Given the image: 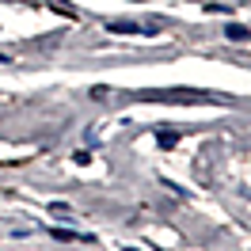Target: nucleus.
<instances>
[{
	"label": "nucleus",
	"instance_id": "obj_1",
	"mask_svg": "<svg viewBox=\"0 0 251 251\" xmlns=\"http://www.w3.org/2000/svg\"><path fill=\"white\" fill-rule=\"evenodd\" d=\"M137 99H160V103H213L217 95H205V92H141Z\"/></svg>",
	"mask_w": 251,
	"mask_h": 251
},
{
	"label": "nucleus",
	"instance_id": "obj_2",
	"mask_svg": "<svg viewBox=\"0 0 251 251\" xmlns=\"http://www.w3.org/2000/svg\"><path fill=\"white\" fill-rule=\"evenodd\" d=\"M175 141H179V133H168V129H164V133H160V145H164V149H172Z\"/></svg>",
	"mask_w": 251,
	"mask_h": 251
},
{
	"label": "nucleus",
	"instance_id": "obj_3",
	"mask_svg": "<svg viewBox=\"0 0 251 251\" xmlns=\"http://www.w3.org/2000/svg\"><path fill=\"white\" fill-rule=\"evenodd\" d=\"M228 38H248V27H228Z\"/></svg>",
	"mask_w": 251,
	"mask_h": 251
}]
</instances>
